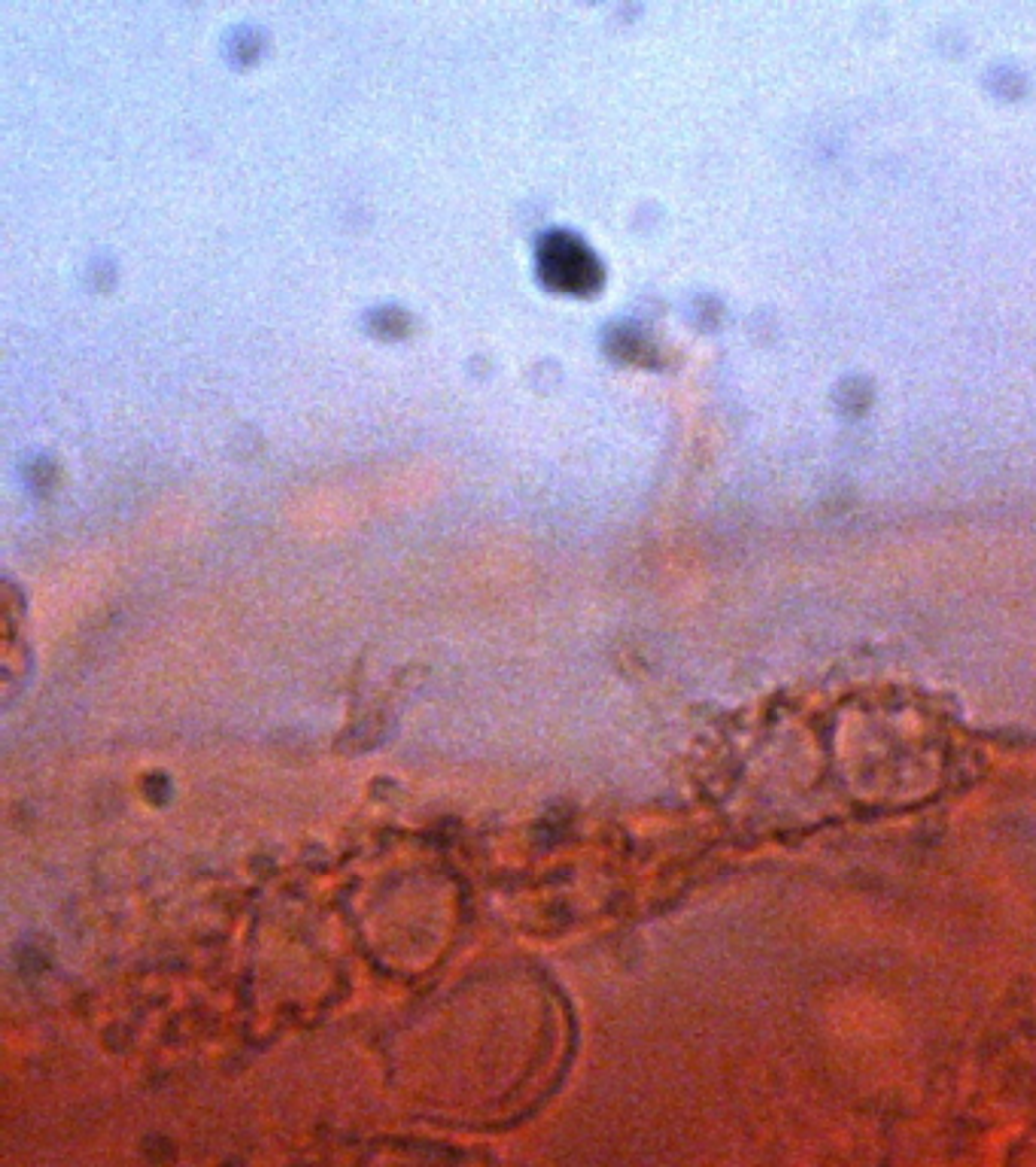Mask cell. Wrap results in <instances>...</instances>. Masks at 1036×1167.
Wrapping results in <instances>:
<instances>
[{"mask_svg": "<svg viewBox=\"0 0 1036 1167\" xmlns=\"http://www.w3.org/2000/svg\"><path fill=\"white\" fill-rule=\"evenodd\" d=\"M538 265H541V278L554 290L569 295H584L599 284L596 256L566 232L547 235L541 241Z\"/></svg>", "mask_w": 1036, "mask_h": 1167, "instance_id": "cell-1", "label": "cell"}]
</instances>
